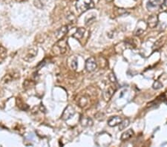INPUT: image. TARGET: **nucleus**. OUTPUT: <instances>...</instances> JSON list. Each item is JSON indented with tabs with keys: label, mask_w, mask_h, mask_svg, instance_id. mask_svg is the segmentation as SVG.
Returning a JSON list of instances; mask_svg holds the SVG:
<instances>
[{
	"label": "nucleus",
	"mask_w": 167,
	"mask_h": 147,
	"mask_svg": "<svg viewBox=\"0 0 167 147\" xmlns=\"http://www.w3.org/2000/svg\"><path fill=\"white\" fill-rule=\"evenodd\" d=\"M75 114V110L71 106V105H68L66 109H65V111H63L62 115V119L64 120H67L70 118L72 117Z\"/></svg>",
	"instance_id": "20e7f679"
},
{
	"label": "nucleus",
	"mask_w": 167,
	"mask_h": 147,
	"mask_svg": "<svg viewBox=\"0 0 167 147\" xmlns=\"http://www.w3.org/2000/svg\"><path fill=\"white\" fill-rule=\"evenodd\" d=\"M68 31V26H64L62 27H61L60 28H59L57 31L55 33V37H56L57 40H61L63 37H65L66 34H67Z\"/></svg>",
	"instance_id": "39448f33"
},
{
	"label": "nucleus",
	"mask_w": 167,
	"mask_h": 147,
	"mask_svg": "<svg viewBox=\"0 0 167 147\" xmlns=\"http://www.w3.org/2000/svg\"><path fill=\"white\" fill-rule=\"evenodd\" d=\"M160 10H162V11H166L167 10V0H164V2L160 5Z\"/></svg>",
	"instance_id": "aec40b11"
},
{
	"label": "nucleus",
	"mask_w": 167,
	"mask_h": 147,
	"mask_svg": "<svg viewBox=\"0 0 167 147\" xmlns=\"http://www.w3.org/2000/svg\"><path fill=\"white\" fill-rule=\"evenodd\" d=\"M95 7L93 0H77L76 3V9L77 12L82 13Z\"/></svg>",
	"instance_id": "f03ea898"
},
{
	"label": "nucleus",
	"mask_w": 167,
	"mask_h": 147,
	"mask_svg": "<svg viewBox=\"0 0 167 147\" xmlns=\"http://www.w3.org/2000/svg\"><path fill=\"white\" fill-rule=\"evenodd\" d=\"M68 50V40L65 37H63L61 40H59V41L55 44L53 47V51L56 54H64Z\"/></svg>",
	"instance_id": "f257e3e1"
},
{
	"label": "nucleus",
	"mask_w": 167,
	"mask_h": 147,
	"mask_svg": "<svg viewBox=\"0 0 167 147\" xmlns=\"http://www.w3.org/2000/svg\"><path fill=\"white\" fill-rule=\"evenodd\" d=\"M4 60H5V58H3V57H0V64L2 63V62H3Z\"/></svg>",
	"instance_id": "b1692460"
},
{
	"label": "nucleus",
	"mask_w": 167,
	"mask_h": 147,
	"mask_svg": "<svg viewBox=\"0 0 167 147\" xmlns=\"http://www.w3.org/2000/svg\"><path fill=\"white\" fill-rule=\"evenodd\" d=\"M161 2L160 0H149L147 4L148 9H157L158 7H160Z\"/></svg>",
	"instance_id": "1a4fd4ad"
},
{
	"label": "nucleus",
	"mask_w": 167,
	"mask_h": 147,
	"mask_svg": "<svg viewBox=\"0 0 167 147\" xmlns=\"http://www.w3.org/2000/svg\"><path fill=\"white\" fill-rule=\"evenodd\" d=\"M129 124H130V120L129 119H125L124 120H122L121 123L119 124V130H123L129 126Z\"/></svg>",
	"instance_id": "4468645a"
},
{
	"label": "nucleus",
	"mask_w": 167,
	"mask_h": 147,
	"mask_svg": "<svg viewBox=\"0 0 167 147\" xmlns=\"http://www.w3.org/2000/svg\"><path fill=\"white\" fill-rule=\"evenodd\" d=\"M158 23V17L155 15H152V16H149L148 19L147 25L151 28H154L157 26Z\"/></svg>",
	"instance_id": "6e6552de"
},
{
	"label": "nucleus",
	"mask_w": 167,
	"mask_h": 147,
	"mask_svg": "<svg viewBox=\"0 0 167 147\" xmlns=\"http://www.w3.org/2000/svg\"><path fill=\"white\" fill-rule=\"evenodd\" d=\"M115 91V90L113 89L111 86L108 88V89H106L103 93V97H104V99H105V100H106V101L109 100V99L112 97V95H114Z\"/></svg>",
	"instance_id": "9d476101"
},
{
	"label": "nucleus",
	"mask_w": 167,
	"mask_h": 147,
	"mask_svg": "<svg viewBox=\"0 0 167 147\" xmlns=\"http://www.w3.org/2000/svg\"><path fill=\"white\" fill-rule=\"evenodd\" d=\"M163 87V84L160 81H155L153 84V88L154 89H159Z\"/></svg>",
	"instance_id": "6ab92c4d"
},
{
	"label": "nucleus",
	"mask_w": 167,
	"mask_h": 147,
	"mask_svg": "<svg viewBox=\"0 0 167 147\" xmlns=\"http://www.w3.org/2000/svg\"><path fill=\"white\" fill-rule=\"evenodd\" d=\"M85 32V29L84 28H78L77 30L76 31V32L73 34V37L76 40H80L81 38H82V36H84V34Z\"/></svg>",
	"instance_id": "9b49d317"
},
{
	"label": "nucleus",
	"mask_w": 167,
	"mask_h": 147,
	"mask_svg": "<svg viewBox=\"0 0 167 147\" xmlns=\"http://www.w3.org/2000/svg\"><path fill=\"white\" fill-rule=\"evenodd\" d=\"M87 103H88V99L85 97H82L80 98V100H79V105L81 106V107L85 106V105Z\"/></svg>",
	"instance_id": "dca6fc26"
},
{
	"label": "nucleus",
	"mask_w": 167,
	"mask_h": 147,
	"mask_svg": "<svg viewBox=\"0 0 167 147\" xmlns=\"http://www.w3.org/2000/svg\"><path fill=\"white\" fill-rule=\"evenodd\" d=\"M68 19L70 20V22H74V23L76 22V17H75L74 15L73 14V13H70V14L68 16Z\"/></svg>",
	"instance_id": "412c9836"
},
{
	"label": "nucleus",
	"mask_w": 167,
	"mask_h": 147,
	"mask_svg": "<svg viewBox=\"0 0 167 147\" xmlns=\"http://www.w3.org/2000/svg\"><path fill=\"white\" fill-rule=\"evenodd\" d=\"M36 55H37V48H31L26 54V56H25L24 60L27 62H31L33 60H34Z\"/></svg>",
	"instance_id": "423d86ee"
},
{
	"label": "nucleus",
	"mask_w": 167,
	"mask_h": 147,
	"mask_svg": "<svg viewBox=\"0 0 167 147\" xmlns=\"http://www.w3.org/2000/svg\"><path fill=\"white\" fill-rule=\"evenodd\" d=\"M6 55H7V51H6V49L4 47H2V46H0V57H3V58H5Z\"/></svg>",
	"instance_id": "a211bd4d"
},
{
	"label": "nucleus",
	"mask_w": 167,
	"mask_h": 147,
	"mask_svg": "<svg viewBox=\"0 0 167 147\" xmlns=\"http://www.w3.org/2000/svg\"><path fill=\"white\" fill-rule=\"evenodd\" d=\"M121 121L122 119L120 117L114 116L111 117V118H109V120H108V124H109V126H111V127H114V126L119 125L121 123Z\"/></svg>",
	"instance_id": "0eeeda50"
},
{
	"label": "nucleus",
	"mask_w": 167,
	"mask_h": 147,
	"mask_svg": "<svg viewBox=\"0 0 167 147\" xmlns=\"http://www.w3.org/2000/svg\"><path fill=\"white\" fill-rule=\"evenodd\" d=\"M97 67L96 60L94 57H90L85 61V69L89 72H92L95 71Z\"/></svg>",
	"instance_id": "7ed1b4c3"
},
{
	"label": "nucleus",
	"mask_w": 167,
	"mask_h": 147,
	"mask_svg": "<svg viewBox=\"0 0 167 147\" xmlns=\"http://www.w3.org/2000/svg\"><path fill=\"white\" fill-rule=\"evenodd\" d=\"M77 66H78V63H77V59L74 58L71 60V67L73 70H76L77 68Z\"/></svg>",
	"instance_id": "f3484780"
},
{
	"label": "nucleus",
	"mask_w": 167,
	"mask_h": 147,
	"mask_svg": "<svg viewBox=\"0 0 167 147\" xmlns=\"http://www.w3.org/2000/svg\"><path fill=\"white\" fill-rule=\"evenodd\" d=\"M134 135V131L132 129H129V130L125 131V132L123 133L121 135V140H127L131 138Z\"/></svg>",
	"instance_id": "ddd939ff"
},
{
	"label": "nucleus",
	"mask_w": 167,
	"mask_h": 147,
	"mask_svg": "<svg viewBox=\"0 0 167 147\" xmlns=\"http://www.w3.org/2000/svg\"><path fill=\"white\" fill-rule=\"evenodd\" d=\"M81 124L83 126H91L93 125V122L90 118H82L81 120Z\"/></svg>",
	"instance_id": "2eb2a0df"
},
{
	"label": "nucleus",
	"mask_w": 167,
	"mask_h": 147,
	"mask_svg": "<svg viewBox=\"0 0 167 147\" xmlns=\"http://www.w3.org/2000/svg\"><path fill=\"white\" fill-rule=\"evenodd\" d=\"M109 80H110L111 83H116L117 82L116 77H115V75H114L113 73H111V74L109 75Z\"/></svg>",
	"instance_id": "4be33fe9"
},
{
	"label": "nucleus",
	"mask_w": 167,
	"mask_h": 147,
	"mask_svg": "<svg viewBox=\"0 0 167 147\" xmlns=\"http://www.w3.org/2000/svg\"><path fill=\"white\" fill-rule=\"evenodd\" d=\"M18 77H19L18 75H6L3 78L2 80V83H8L10 82L13 81L15 79H17Z\"/></svg>",
	"instance_id": "f8f14e48"
},
{
	"label": "nucleus",
	"mask_w": 167,
	"mask_h": 147,
	"mask_svg": "<svg viewBox=\"0 0 167 147\" xmlns=\"http://www.w3.org/2000/svg\"><path fill=\"white\" fill-rule=\"evenodd\" d=\"M17 2H19V3H23V2H27V0H16Z\"/></svg>",
	"instance_id": "5701e85b"
}]
</instances>
